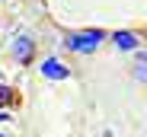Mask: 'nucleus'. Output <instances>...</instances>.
Segmentation results:
<instances>
[{
    "mask_svg": "<svg viewBox=\"0 0 147 137\" xmlns=\"http://www.w3.org/2000/svg\"><path fill=\"white\" fill-rule=\"evenodd\" d=\"M112 45H115L118 51H125V54H131V51H141V48H144L141 35H138V32H128V29L112 32Z\"/></svg>",
    "mask_w": 147,
    "mask_h": 137,
    "instance_id": "nucleus-4",
    "label": "nucleus"
},
{
    "mask_svg": "<svg viewBox=\"0 0 147 137\" xmlns=\"http://www.w3.org/2000/svg\"><path fill=\"white\" fill-rule=\"evenodd\" d=\"M0 121H10V112H0Z\"/></svg>",
    "mask_w": 147,
    "mask_h": 137,
    "instance_id": "nucleus-7",
    "label": "nucleus"
},
{
    "mask_svg": "<svg viewBox=\"0 0 147 137\" xmlns=\"http://www.w3.org/2000/svg\"><path fill=\"white\" fill-rule=\"evenodd\" d=\"M102 41H106V32L102 29H80V32H67L61 45L67 51H74V54H93Z\"/></svg>",
    "mask_w": 147,
    "mask_h": 137,
    "instance_id": "nucleus-1",
    "label": "nucleus"
},
{
    "mask_svg": "<svg viewBox=\"0 0 147 137\" xmlns=\"http://www.w3.org/2000/svg\"><path fill=\"white\" fill-rule=\"evenodd\" d=\"M10 54H13L16 64H29V61L35 57V38L26 35V32H19V35L10 41Z\"/></svg>",
    "mask_w": 147,
    "mask_h": 137,
    "instance_id": "nucleus-2",
    "label": "nucleus"
},
{
    "mask_svg": "<svg viewBox=\"0 0 147 137\" xmlns=\"http://www.w3.org/2000/svg\"><path fill=\"white\" fill-rule=\"evenodd\" d=\"M16 102H19V93L13 86H7L3 77H0V105H16Z\"/></svg>",
    "mask_w": 147,
    "mask_h": 137,
    "instance_id": "nucleus-5",
    "label": "nucleus"
},
{
    "mask_svg": "<svg viewBox=\"0 0 147 137\" xmlns=\"http://www.w3.org/2000/svg\"><path fill=\"white\" fill-rule=\"evenodd\" d=\"M38 74H42L45 80H70V77H74L70 64H64L61 57H45V61L38 64Z\"/></svg>",
    "mask_w": 147,
    "mask_h": 137,
    "instance_id": "nucleus-3",
    "label": "nucleus"
},
{
    "mask_svg": "<svg viewBox=\"0 0 147 137\" xmlns=\"http://www.w3.org/2000/svg\"><path fill=\"white\" fill-rule=\"evenodd\" d=\"M138 57H144V61H147V51H141V54H138Z\"/></svg>",
    "mask_w": 147,
    "mask_h": 137,
    "instance_id": "nucleus-8",
    "label": "nucleus"
},
{
    "mask_svg": "<svg viewBox=\"0 0 147 137\" xmlns=\"http://www.w3.org/2000/svg\"><path fill=\"white\" fill-rule=\"evenodd\" d=\"M134 80L147 83V61H144V57H138V64H134Z\"/></svg>",
    "mask_w": 147,
    "mask_h": 137,
    "instance_id": "nucleus-6",
    "label": "nucleus"
}]
</instances>
